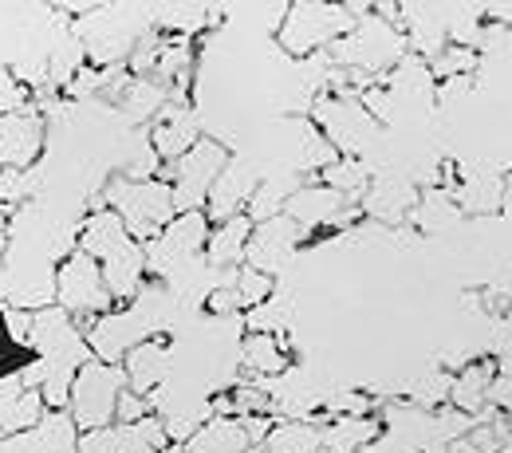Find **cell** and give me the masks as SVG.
Instances as JSON below:
<instances>
[{
	"label": "cell",
	"mask_w": 512,
	"mask_h": 453,
	"mask_svg": "<svg viewBox=\"0 0 512 453\" xmlns=\"http://www.w3.org/2000/svg\"><path fill=\"white\" fill-rule=\"evenodd\" d=\"M402 56H406L402 28L394 20L379 16L375 8H371V16H359L343 40L331 44V60L339 64V71H355L367 79H379L386 71H394Z\"/></svg>",
	"instance_id": "6da1fadb"
},
{
	"label": "cell",
	"mask_w": 512,
	"mask_h": 453,
	"mask_svg": "<svg viewBox=\"0 0 512 453\" xmlns=\"http://www.w3.org/2000/svg\"><path fill=\"white\" fill-rule=\"evenodd\" d=\"M107 209H115L119 217H123V225H127V233L138 241V245H146V241H154L174 217H178V209H174V190H170V182H162V178H142V182H134V178H111L107 182Z\"/></svg>",
	"instance_id": "7a4b0ae2"
},
{
	"label": "cell",
	"mask_w": 512,
	"mask_h": 453,
	"mask_svg": "<svg viewBox=\"0 0 512 453\" xmlns=\"http://www.w3.org/2000/svg\"><path fill=\"white\" fill-rule=\"evenodd\" d=\"M123 390H127L123 367H111V363H99V359L83 363L75 383H71V394H67V414L79 426V434L115 426V406H119Z\"/></svg>",
	"instance_id": "3957f363"
},
{
	"label": "cell",
	"mask_w": 512,
	"mask_h": 453,
	"mask_svg": "<svg viewBox=\"0 0 512 453\" xmlns=\"http://www.w3.org/2000/svg\"><path fill=\"white\" fill-rule=\"evenodd\" d=\"M316 130L331 142L339 158H363L379 134V119L363 107L359 95H320L316 99Z\"/></svg>",
	"instance_id": "277c9868"
},
{
	"label": "cell",
	"mask_w": 512,
	"mask_h": 453,
	"mask_svg": "<svg viewBox=\"0 0 512 453\" xmlns=\"http://www.w3.org/2000/svg\"><path fill=\"white\" fill-rule=\"evenodd\" d=\"M351 16L343 4H288V16L280 24V48L288 56H308L316 48H331L335 40H343L351 32Z\"/></svg>",
	"instance_id": "5b68a950"
},
{
	"label": "cell",
	"mask_w": 512,
	"mask_h": 453,
	"mask_svg": "<svg viewBox=\"0 0 512 453\" xmlns=\"http://www.w3.org/2000/svg\"><path fill=\"white\" fill-rule=\"evenodd\" d=\"M229 158H233V154H229L221 142L201 138L186 158H178L174 166H166L162 182H170V190H174V209H178V213H197V209L205 213L209 190H213V182H217V174L225 170Z\"/></svg>",
	"instance_id": "8992f818"
},
{
	"label": "cell",
	"mask_w": 512,
	"mask_h": 453,
	"mask_svg": "<svg viewBox=\"0 0 512 453\" xmlns=\"http://www.w3.org/2000/svg\"><path fill=\"white\" fill-rule=\"evenodd\" d=\"M209 233H213V225H209V217H205L201 209H197V213H178L154 241L142 245V253H146V272H154L158 280L178 276L190 260H197L205 253Z\"/></svg>",
	"instance_id": "52a82bcc"
},
{
	"label": "cell",
	"mask_w": 512,
	"mask_h": 453,
	"mask_svg": "<svg viewBox=\"0 0 512 453\" xmlns=\"http://www.w3.org/2000/svg\"><path fill=\"white\" fill-rule=\"evenodd\" d=\"M56 308H64L67 316H103L115 308L107 284H103V268L99 260H91L87 253H67L60 272H56Z\"/></svg>",
	"instance_id": "ba28073f"
},
{
	"label": "cell",
	"mask_w": 512,
	"mask_h": 453,
	"mask_svg": "<svg viewBox=\"0 0 512 453\" xmlns=\"http://www.w3.org/2000/svg\"><path fill=\"white\" fill-rule=\"evenodd\" d=\"M83 339H87L91 359L111 363V367H123V359H127L130 351H134L142 339H154V335H150V327L142 324V316H138L134 308H127V312L111 308V312L95 316V324L83 331Z\"/></svg>",
	"instance_id": "9c48e42d"
},
{
	"label": "cell",
	"mask_w": 512,
	"mask_h": 453,
	"mask_svg": "<svg viewBox=\"0 0 512 453\" xmlns=\"http://www.w3.org/2000/svg\"><path fill=\"white\" fill-rule=\"evenodd\" d=\"M304 241V229L292 221V217H268L253 225V237H249V249H245V264L264 272V276H276L284 268V260L292 257Z\"/></svg>",
	"instance_id": "30bf717a"
},
{
	"label": "cell",
	"mask_w": 512,
	"mask_h": 453,
	"mask_svg": "<svg viewBox=\"0 0 512 453\" xmlns=\"http://www.w3.org/2000/svg\"><path fill=\"white\" fill-rule=\"evenodd\" d=\"M44 150V119L36 111H0V170H32Z\"/></svg>",
	"instance_id": "8fae6325"
},
{
	"label": "cell",
	"mask_w": 512,
	"mask_h": 453,
	"mask_svg": "<svg viewBox=\"0 0 512 453\" xmlns=\"http://www.w3.org/2000/svg\"><path fill=\"white\" fill-rule=\"evenodd\" d=\"M256 186H260V178H256V170L245 162V158H229L225 162V170L217 174V182H213V190H209V209H205V217L213 221V225H221V221H229V217H241L245 209H249V201H253Z\"/></svg>",
	"instance_id": "7c38bea8"
},
{
	"label": "cell",
	"mask_w": 512,
	"mask_h": 453,
	"mask_svg": "<svg viewBox=\"0 0 512 453\" xmlns=\"http://www.w3.org/2000/svg\"><path fill=\"white\" fill-rule=\"evenodd\" d=\"M197 142H201L197 119H193L190 107H182V103H166L158 111V119L150 123V150L166 166H174L178 158H186Z\"/></svg>",
	"instance_id": "4fadbf2b"
},
{
	"label": "cell",
	"mask_w": 512,
	"mask_h": 453,
	"mask_svg": "<svg viewBox=\"0 0 512 453\" xmlns=\"http://www.w3.org/2000/svg\"><path fill=\"white\" fill-rule=\"evenodd\" d=\"M418 201V186L402 174H379L367 182V194L359 197L363 205V217L371 221H383V225H402L410 221V209Z\"/></svg>",
	"instance_id": "5bb4252c"
},
{
	"label": "cell",
	"mask_w": 512,
	"mask_h": 453,
	"mask_svg": "<svg viewBox=\"0 0 512 453\" xmlns=\"http://www.w3.org/2000/svg\"><path fill=\"white\" fill-rule=\"evenodd\" d=\"M284 217H292L300 229H320V225H347L359 213L355 209L347 213V197L320 182V186H296V194L284 201Z\"/></svg>",
	"instance_id": "9a60e30c"
},
{
	"label": "cell",
	"mask_w": 512,
	"mask_h": 453,
	"mask_svg": "<svg viewBox=\"0 0 512 453\" xmlns=\"http://www.w3.org/2000/svg\"><path fill=\"white\" fill-rule=\"evenodd\" d=\"M75 446H79V426L71 422L67 410H48L40 426H32L28 434L0 438V453H75Z\"/></svg>",
	"instance_id": "2e32d148"
},
{
	"label": "cell",
	"mask_w": 512,
	"mask_h": 453,
	"mask_svg": "<svg viewBox=\"0 0 512 453\" xmlns=\"http://www.w3.org/2000/svg\"><path fill=\"white\" fill-rule=\"evenodd\" d=\"M44 414H48V406H44L40 390L28 387L20 375L0 379V438L28 434L32 426H40Z\"/></svg>",
	"instance_id": "e0dca14e"
},
{
	"label": "cell",
	"mask_w": 512,
	"mask_h": 453,
	"mask_svg": "<svg viewBox=\"0 0 512 453\" xmlns=\"http://www.w3.org/2000/svg\"><path fill=\"white\" fill-rule=\"evenodd\" d=\"M123 375H127V390L150 398V390H158L170 375V347L154 335V339H142L127 359H123Z\"/></svg>",
	"instance_id": "ac0fdd59"
},
{
	"label": "cell",
	"mask_w": 512,
	"mask_h": 453,
	"mask_svg": "<svg viewBox=\"0 0 512 453\" xmlns=\"http://www.w3.org/2000/svg\"><path fill=\"white\" fill-rule=\"evenodd\" d=\"M99 268H103V284H107L115 304L119 300H134L142 292V284H146V253H142L138 241H127L123 249H115L107 260H99Z\"/></svg>",
	"instance_id": "d6986e66"
},
{
	"label": "cell",
	"mask_w": 512,
	"mask_h": 453,
	"mask_svg": "<svg viewBox=\"0 0 512 453\" xmlns=\"http://www.w3.org/2000/svg\"><path fill=\"white\" fill-rule=\"evenodd\" d=\"M497 379V359H477L469 367H461L453 375V387H449V406L477 418L485 406H489V387Z\"/></svg>",
	"instance_id": "ffe728a7"
},
{
	"label": "cell",
	"mask_w": 512,
	"mask_h": 453,
	"mask_svg": "<svg viewBox=\"0 0 512 453\" xmlns=\"http://www.w3.org/2000/svg\"><path fill=\"white\" fill-rule=\"evenodd\" d=\"M127 241H134V237L127 233L123 217L115 209H107V205H99L83 221V229H79V253H87L91 260H107L115 249H123Z\"/></svg>",
	"instance_id": "44dd1931"
},
{
	"label": "cell",
	"mask_w": 512,
	"mask_h": 453,
	"mask_svg": "<svg viewBox=\"0 0 512 453\" xmlns=\"http://www.w3.org/2000/svg\"><path fill=\"white\" fill-rule=\"evenodd\" d=\"M402 12H406V32L402 36L410 44V56H418V60L430 64L449 44L442 8H402Z\"/></svg>",
	"instance_id": "7402d4cb"
},
{
	"label": "cell",
	"mask_w": 512,
	"mask_h": 453,
	"mask_svg": "<svg viewBox=\"0 0 512 453\" xmlns=\"http://www.w3.org/2000/svg\"><path fill=\"white\" fill-rule=\"evenodd\" d=\"M249 237H253V221L245 213L213 225V233L205 241V260L213 268H241L245 264V249H249Z\"/></svg>",
	"instance_id": "603a6c76"
},
{
	"label": "cell",
	"mask_w": 512,
	"mask_h": 453,
	"mask_svg": "<svg viewBox=\"0 0 512 453\" xmlns=\"http://www.w3.org/2000/svg\"><path fill=\"white\" fill-rule=\"evenodd\" d=\"M383 434V422L375 414L367 418H327L320 430L323 453H363L375 438Z\"/></svg>",
	"instance_id": "cb8c5ba5"
},
{
	"label": "cell",
	"mask_w": 512,
	"mask_h": 453,
	"mask_svg": "<svg viewBox=\"0 0 512 453\" xmlns=\"http://www.w3.org/2000/svg\"><path fill=\"white\" fill-rule=\"evenodd\" d=\"M182 450L186 453H249L253 442H249L241 418H209Z\"/></svg>",
	"instance_id": "d4e9b609"
},
{
	"label": "cell",
	"mask_w": 512,
	"mask_h": 453,
	"mask_svg": "<svg viewBox=\"0 0 512 453\" xmlns=\"http://www.w3.org/2000/svg\"><path fill=\"white\" fill-rule=\"evenodd\" d=\"M461 221V205L446 190H418V201L410 209V225L426 237H438L442 229H453Z\"/></svg>",
	"instance_id": "484cf974"
},
{
	"label": "cell",
	"mask_w": 512,
	"mask_h": 453,
	"mask_svg": "<svg viewBox=\"0 0 512 453\" xmlns=\"http://www.w3.org/2000/svg\"><path fill=\"white\" fill-rule=\"evenodd\" d=\"M166 103H170V87H162L158 79H134L130 75L123 95H119V107L130 123H154Z\"/></svg>",
	"instance_id": "4316f807"
},
{
	"label": "cell",
	"mask_w": 512,
	"mask_h": 453,
	"mask_svg": "<svg viewBox=\"0 0 512 453\" xmlns=\"http://www.w3.org/2000/svg\"><path fill=\"white\" fill-rule=\"evenodd\" d=\"M241 359L253 375H280L288 367V347L280 335H268V331H249L245 343H241Z\"/></svg>",
	"instance_id": "83f0119b"
},
{
	"label": "cell",
	"mask_w": 512,
	"mask_h": 453,
	"mask_svg": "<svg viewBox=\"0 0 512 453\" xmlns=\"http://www.w3.org/2000/svg\"><path fill=\"white\" fill-rule=\"evenodd\" d=\"M170 446L174 442L166 438V426L154 414L130 426H115V453H166Z\"/></svg>",
	"instance_id": "f1b7e54d"
},
{
	"label": "cell",
	"mask_w": 512,
	"mask_h": 453,
	"mask_svg": "<svg viewBox=\"0 0 512 453\" xmlns=\"http://www.w3.org/2000/svg\"><path fill=\"white\" fill-rule=\"evenodd\" d=\"M260 446L268 453H323L316 422H272V430Z\"/></svg>",
	"instance_id": "f546056e"
},
{
	"label": "cell",
	"mask_w": 512,
	"mask_h": 453,
	"mask_svg": "<svg viewBox=\"0 0 512 453\" xmlns=\"http://www.w3.org/2000/svg\"><path fill=\"white\" fill-rule=\"evenodd\" d=\"M320 174H323V186L335 190V194H343L347 201L367 194V182H371V174H367V166L359 158H335L331 166H323Z\"/></svg>",
	"instance_id": "4dcf8cb0"
},
{
	"label": "cell",
	"mask_w": 512,
	"mask_h": 453,
	"mask_svg": "<svg viewBox=\"0 0 512 453\" xmlns=\"http://www.w3.org/2000/svg\"><path fill=\"white\" fill-rule=\"evenodd\" d=\"M501 197H505V178L501 174H473V178H465V190H461L457 205L465 213H497Z\"/></svg>",
	"instance_id": "1f68e13d"
},
{
	"label": "cell",
	"mask_w": 512,
	"mask_h": 453,
	"mask_svg": "<svg viewBox=\"0 0 512 453\" xmlns=\"http://www.w3.org/2000/svg\"><path fill=\"white\" fill-rule=\"evenodd\" d=\"M449 387H453V375H446V371H426V375L410 379L406 402L418 406V410H426V414H434V410H442L449 402Z\"/></svg>",
	"instance_id": "d6a6232c"
},
{
	"label": "cell",
	"mask_w": 512,
	"mask_h": 453,
	"mask_svg": "<svg viewBox=\"0 0 512 453\" xmlns=\"http://www.w3.org/2000/svg\"><path fill=\"white\" fill-rule=\"evenodd\" d=\"M477 64H481V52H477V48L446 44V48L430 60V75L442 79V83H449V79H469V75L477 71Z\"/></svg>",
	"instance_id": "836d02e7"
},
{
	"label": "cell",
	"mask_w": 512,
	"mask_h": 453,
	"mask_svg": "<svg viewBox=\"0 0 512 453\" xmlns=\"http://www.w3.org/2000/svg\"><path fill=\"white\" fill-rule=\"evenodd\" d=\"M233 292H237V304L245 308V312H253L260 304H268L272 300V292H276V276H264V272H256L249 264H241L237 272H233Z\"/></svg>",
	"instance_id": "e575fe53"
},
{
	"label": "cell",
	"mask_w": 512,
	"mask_h": 453,
	"mask_svg": "<svg viewBox=\"0 0 512 453\" xmlns=\"http://www.w3.org/2000/svg\"><path fill=\"white\" fill-rule=\"evenodd\" d=\"M40 190L36 170H0V205H24L28 197Z\"/></svg>",
	"instance_id": "d590c367"
},
{
	"label": "cell",
	"mask_w": 512,
	"mask_h": 453,
	"mask_svg": "<svg viewBox=\"0 0 512 453\" xmlns=\"http://www.w3.org/2000/svg\"><path fill=\"white\" fill-rule=\"evenodd\" d=\"M284 324H288V304L280 308V304H260V308H253L249 312V327L253 331H268V335H276V331H284Z\"/></svg>",
	"instance_id": "8d00e7d4"
},
{
	"label": "cell",
	"mask_w": 512,
	"mask_h": 453,
	"mask_svg": "<svg viewBox=\"0 0 512 453\" xmlns=\"http://www.w3.org/2000/svg\"><path fill=\"white\" fill-rule=\"evenodd\" d=\"M477 52H489V56H512V28L509 24H485L481 28V44Z\"/></svg>",
	"instance_id": "74e56055"
},
{
	"label": "cell",
	"mask_w": 512,
	"mask_h": 453,
	"mask_svg": "<svg viewBox=\"0 0 512 453\" xmlns=\"http://www.w3.org/2000/svg\"><path fill=\"white\" fill-rule=\"evenodd\" d=\"M142 418H150V398H142L134 390H123L119 406H115V426H130V422H142Z\"/></svg>",
	"instance_id": "f35d334b"
},
{
	"label": "cell",
	"mask_w": 512,
	"mask_h": 453,
	"mask_svg": "<svg viewBox=\"0 0 512 453\" xmlns=\"http://www.w3.org/2000/svg\"><path fill=\"white\" fill-rule=\"evenodd\" d=\"M75 453H115V426H107V430H83Z\"/></svg>",
	"instance_id": "ab89813d"
},
{
	"label": "cell",
	"mask_w": 512,
	"mask_h": 453,
	"mask_svg": "<svg viewBox=\"0 0 512 453\" xmlns=\"http://www.w3.org/2000/svg\"><path fill=\"white\" fill-rule=\"evenodd\" d=\"M241 304H237V292H233V272H229V280H225V288H213L209 292V312H237Z\"/></svg>",
	"instance_id": "60d3db41"
},
{
	"label": "cell",
	"mask_w": 512,
	"mask_h": 453,
	"mask_svg": "<svg viewBox=\"0 0 512 453\" xmlns=\"http://www.w3.org/2000/svg\"><path fill=\"white\" fill-rule=\"evenodd\" d=\"M363 453H422V450H418V446H410L406 438H398V434L383 430V434H379V438H375Z\"/></svg>",
	"instance_id": "b9f144b4"
},
{
	"label": "cell",
	"mask_w": 512,
	"mask_h": 453,
	"mask_svg": "<svg viewBox=\"0 0 512 453\" xmlns=\"http://www.w3.org/2000/svg\"><path fill=\"white\" fill-rule=\"evenodd\" d=\"M501 209L512 213V178H505V197H501Z\"/></svg>",
	"instance_id": "7bdbcfd3"
},
{
	"label": "cell",
	"mask_w": 512,
	"mask_h": 453,
	"mask_svg": "<svg viewBox=\"0 0 512 453\" xmlns=\"http://www.w3.org/2000/svg\"><path fill=\"white\" fill-rule=\"evenodd\" d=\"M4 249H8V241H4V229H0V260H4Z\"/></svg>",
	"instance_id": "ee69618b"
},
{
	"label": "cell",
	"mask_w": 512,
	"mask_h": 453,
	"mask_svg": "<svg viewBox=\"0 0 512 453\" xmlns=\"http://www.w3.org/2000/svg\"><path fill=\"white\" fill-rule=\"evenodd\" d=\"M505 324L512 327V304H509V312H505Z\"/></svg>",
	"instance_id": "f6af8a7d"
},
{
	"label": "cell",
	"mask_w": 512,
	"mask_h": 453,
	"mask_svg": "<svg viewBox=\"0 0 512 453\" xmlns=\"http://www.w3.org/2000/svg\"><path fill=\"white\" fill-rule=\"evenodd\" d=\"M166 453H186V450H182V446H170V450H166Z\"/></svg>",
	"instance_id": "bcb514c9"
},
{
	"label": "cell",
	"mask_w": 512,
	"mask_h": 453,
	"mask_svg": "<svg viewBox=\"0 0 512 453\" xmlns=\"http://www.w3.org/2000/svg\"><path fill=\"white\" fill-rule=\"evenodd\" d=\"M0 221H4V205H0Z\"/></svg>",
	"instance_id": "7dc6e473"
}]
</instances>
